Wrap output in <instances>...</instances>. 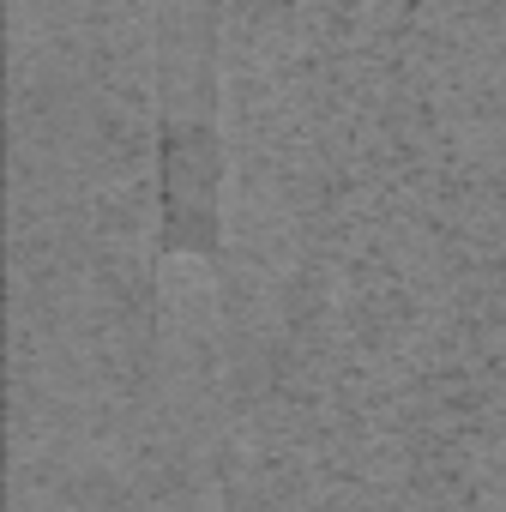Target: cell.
<instances>
[{
    "label": "cell",
    "mask_w": 506,
    "mask_h": 512,
    "mask_svg": "<svg viewBox=\"0 0 506 512\" xmlns=\"http://www.w3.org/2000/svg\"><path fill=\"white\" fill-rule=\"evenodd\" d=\"M157 253H217L223 235V133L211 109V55L199 61L193 103H157Z\"/></svg>",
    "instance_id": "6da1fadb"
}]
</instances>
